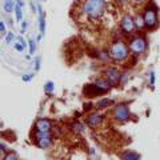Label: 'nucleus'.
Listing matches in <instances>:
<instances>
[{
  "mask_svg": "<svg viewBox=\"0 0 160 160\" xmlns=\"http://www.w3.org/2000/svg\"><path fill=\"white\" fill-rule=\"evenodd\" d=\"M111 0H80V15L91 23H98L107 16Z\"/></svg>",
  "mask_w": 160,
  "mask_h": 160,
  "instance_id": "f257e3e1",
  "label": "nucleus"
},
{
  "mask_svg": "<svg viewBox=\"0 0 160 160\" xmlns=\"http://www.w3.org/2000/svg\"><path fill=\"white\" fill-rule=\"evenodd\" d=\"M108 53H109L111 60H113V62H116V63L127 62L129 55H131L129 48H128V44L122 39H118V40H115V42H112L111 44H109Z\"/></svg>",
  "mask_w": 160,
  "mask_h": 160,
  "instance_id": "f03ea898",
  "label": "nucleus"
},
{
  "mask_svg": "<svg viewBox=\"0 0 160 160\" xmlns=\"http://www.w3.org/2000/svg\"><path fill=\"white\" fill-rule=\"evenodd\" d=\"M143 19H144V24H146V29H152L158 28L159 26V11L156 4H153L152 2H149L143 9Z\"/></svg>",
  "mask_w": 160,
  "mask_h": 160,
  "instance_id": "7ed1b4c3",
  "label": "nucleus"
},
{
  "mask_svg": "<svg viewBox=\"0 0 160 160\" xmlns=\"http://www.w3.org/2000/svg\"><path fill=\"white\" fill-rule=\"evenodd\" d=\"M87 88L91 89V92L87 93V96H96V95H103L108 92L112 88V84L109 83V80L106 78H99L96 79L92 84H87Z\"/></svg>",
  "mask_w": 160,
  "mask_h": 160,
  "instance_id": "20e7f679",
  "label": "nucleus"
},
{
  "mask_svg": "<svg viewBox=\"0 0 160 160\" xmlns=\"http://www.w3.org/2000/svg\"><path fill=\"white\" fill-rule=\"evenodd\" d=\"M128 48L132 55H143L148 48V42L143 35H135L129 39Z\"/></svg>",
  "mask_w": 160,
  "mask_h": 160,
  "instance_id": "39448f33",
  "label": "nucleus"
},
{
  "mask_svg": "<svg viewBox=\"0 0 160 160\" xmlns=\"http://www.w3.org/2000/svg\"><path fill=\"white\" fill-rule=\"evenodd\" d=\"M112 116L118 122H127L131 118V111H129L128 103H119L112 109Z\"/></svg>",
  "mask_w": 160,
  "mask_h": 160,
  "instance_id": "423d86ee",
  "label": "nucleus"
},
{
  "mask_svg": "<svg viewBox=\"0 0 160 160\" xmlns=\"http://www.w3.org/2000/svg\"><path fill=\"white\" fill-rule=\"evenodd\" d=\"M120 29H122L123 33H127V35H131L132 32L136 31V27H135V22H133V18L131 15H123L122 20H120Z\"/></svg>",
  "mask_w": 160,
  "mask_h": 160,
  "instance_id": "0eeeda50",
  "label": "nucleus"
},
{
  "mask_svg": "<svg viewBox=\"0 0 160 160\" xmlns=\"http://www.w3.org/2000/svg\"><path fill=\"white\" fill-rule=\"evenodd\" d=\"M104 78L109 80V83L112 84V87L120 84V78H122V72L119 71L116 67H108L104 71Z\"/></svg>",
  "mask_w": 160,
  "mask_h": 160,
  "instance_id": "6e6552de",
  "label": "nucleus"
},
{
  "mask_svg": "<svg viewBox=\"0 0 160 160\" xmlns=\"http://www.w3.org/2000/svg\"><path fill=\"white\" fill-rule=\"evenodd\" d=\"M52 122L48 119H39L36 120V123H35V129H38V131H44V132H51L52 129Z\"/></svg>",
  "mask_w": 160,
  "mask_h": 160,
  "instance_id": "1a4fd4ad",
  "label": "nucleus"
},
{
  "mask_svg": "<svg viewBox=\"0 0 160 160\" xmlns=\"http://www.w3.org/2000/svg\"><path fill=\"white\" fill-rule=\"evenodd\" d=\"M103 119L104 116L102 113H98V112H95V113H91V115H88V118H87V124L91 128H95V127H98L100 126V124L103 123Z\"/></svg>",
  "mask_w": 160,
  "mask_h": 160,
  "instance_id": "9d476101",
  "label": "nucleus"
},
{
  "mask_svg": "<svg viewBox=\"0 0 160 160\" xmlns=\"http://www.w3.org/2000/svg\"><path fill=\"white\" fill-rule=\"evenodd\" d=\"M38 13H39V29H40V33L44 35L47 24H46V12H44L42 4H38Z\"/></svg>",
  "mask_w": 160,
  "mask_h": 160,
  "instance_id": "9b49d317",
  "label": "nucleus"
},
{
  "mask_svg": "<svg viewBox=\"0 0 160 160\" xmlns=\"http://www.w3.org/2000/svg\"><path fill=\"white\" fill-rule=\"evenodd\" d=\"M36 146L42 149H47L49 146L52 144V135H49L47 138H43V139H39V140H35Z\"/></svg>",
  "mask_w": 160,
  "mask_h": 160,
  "instance_id": "f8f14e48",
  "label": "nucleus"
},
{
  "mask_svg": "<svg viewBox=\"0 0 160 160\" xmlns=\"http://www.w3.org/2000/svg\"><path fill=\"white\" fill-rule=\"evenodd\" d=\"M133 22H135V27H136L138 31H143L146 29V24H144V19L142 13H138L133 16Z\"/></svg>",
  "mask_w": 160,
  "mask_h": 160,
  "instance_id": "ddd939ff",
  "label": "nucleus"
},
{
  "mask_svg": "<svg viewBox=\"0 0 160 160\" xmlns=\"http://www.w3.org/2000/svg\"><path fill=\"white\" fill-rule=\"evenodd\" d=\"M13 8H15V2L13 0H4V4H3L4 12L6 13H12Z\"/></svg>",
  "mask_w": 160,
  "mask_h": 160,
  "instance_id": "4468645a",
  "label": "nucleus"
},
{
  "mask_svg": "<svg viewBox=\"0 0 160 160\" xmlns=\"http://www.w3.org/2000/svg\"><path fill=\"white\" fill-rule=\"evenodd\" d=\"M112 104H113V100L112 99H102V100H99V102L96 103V108L104 109V108H107L109 106H112Z\"/></svg>",
  "mask_w": 160,
  "mask_h": 160,
  "instance_id": "2eb2a0df",
  "label": "nucleus"
},
{
  "mask_svg": "<svg viewBox=\"0 0 160 160\" xmlns=\"http://www.w3.org/2000/svg\"><path fill=\"white\" fill-rule=\"evenodd\" d=\"M122 160H140V155L136 152H126L123 153Z\"/></svg>",
  "mask_w": 160,
  "mask_h": 160,
  "instance_id": "dca6fc26",
  "label": "nucleus"
},
{
  "mask_svg": "<svg viewBox=\"0 0 160 160\" xmlns=\"http://www.w3.org/2000/svg\"><path fill=\"white\" fill-rule=\"evenodd\" d=\"M13 12H15V18H16V22H23V8L15 4V8H13Z\"/></svg>",
  "mask_w": 160,
  "mask_h": 160,
  "instance_id": "f3484780",
  "label": "nucleus"
},
{
  "mask_svg": "<svg viewBox=\"0 0 160 160\" xmlns=\"http://www.w3.org/2000/svg\"><path fill=\"white\" fill-rule=\"evenodd\" d=\"M28 48H29V55H33L36 52V40L35 39H28Z\"/></svg>",
  "mask_w": 160,
  "mask_h": 160,
  "instance_id": "a211bd4d",
  "label": "nucleus"
},
{
  "mask_svg": "<svg viewBox=\"0 0 160 160\" xmlns=\"http://www.w3.org/2000/svg\"><path fill=\"white\" fill-rule=\"evenodd\" d=\"M44 91H46V93H52L55 91V84H53V82L48 80V82L44 84Z\"/></svg>",
  "mask_w": 160,
  "mask_h": 160,
  "instance_id": "6ab92c4d",
  "label": "nucleus"
},
{
  "mask_svg": "<svg viewBox=\"0 0 160 160\" xmlns=\"http://www.w3.org/2000/svg\"><path fill=\"white\" fill-rule=\"evenodd\" d=\"M3 160H19V156H18L16 152H7L4 155Z\"/></svg>",
  "mask_w": 160,
  "mask_h": 160,
  "instance_id": "aec40b11",
  "label": "nucleus"
},
{
  "mask_svg": "<svg viewBox=\"0 0 160 160\" xmlns=\"http://www.w3.org/2000/svg\"><path fill=\"white\" fill-rule=\"evenodd\" d=\"M13 48L16 49L18 52H23V51H24V48H26V47H24L20 42H15V43H13Z\"/></svg>",
  "mask_w": 160,
  "mask_h": 160,
  "instance_id": "412c9836",
  "label": "nucleus"
},
{
  "mask_svg": "<svg viewBox=\"0 0 160 160\" xmlns=\"http://www.w3.org/2000/svg\"><path fill=\"white\" fill-rule=\"evenodd\" d=\"M13 39H15L13 32H7V35H6V43H7V44L12 43V42H13Z\"/></svg>",
  "mask_w": 160,
  "mask_h": 160,
  "instance_id": "4be33fe9",
  "label": "nucleus"
},
{
  "mask_svg": "<svg viewBox=\"0 0 160 160\" xmlns=\"http://www.w3.org/2000/svg\"><path fill=\"white\" fill-rule=\"evenodd\" d=\"M155 80H156V76H155V72H153V71H151V72H149V84H151V87H153Z\"/></svg>",
  "mask_w": 160,
  "mask_h": 160,
  "instance_id": "5701e85b",
  "label": "nucleus"
},
{
  "mask_svg": "<svg viewBox=\"0 0 160 160\" xmlns=\"http://www.w3.org/2000/svg\"><path fill=\"white\" fill-rule=\"evenodd\" d=\"M40 63H42V58H36V60H35V71L40 69Z\"/></svg>",
  "mask_w": 160,
  "mask_h": 160,
  "instance_id": "b1692460",
  "label": "nucleus"
},
{
  "mask_svg": "<svg viewBox=\"0 0 160 160\" xmlns=\"http://www.w3.org/2000/svg\"><path fill=\"white\" fill-rule=\"evenodd\" d=\"M6 28H7V24H6V22H3V20H0V33L6 32Z\"/></svg>",
  "mask_w": 160,
  "mask_h": 160,
  "instance_id": "393cba45",
  "label": "nucleus"
},
{
  "mask_svg": "<svg viewBox=\"0 0 160 160\" xmlns=\"http://www.w3.org/2000/svg\"><path fill=\"white\" fill-rule=\"evenodd\" d=\"M27 28H28V23H27V22H22V29H20V31H22V33L26 32Z\"/></svg>",
  "mask_w": 160,
  "mask_h": 160,
  "instance_id": "a878e982",
  "label": "nucleus"
},
{
  "mask_svg": "<svg viewBox=\"0 0 160 160\" xmlns=\"http://www.w3.org/2000/svg\"><path fill=\"white\" fill-rule=\"evenodd\" d=\"M33 78V75L32 73H28V75H23V80H24V82H29V80H31Z\"/></svg>",
  "mask_w": 160,
  "mask_h": 160,
  "instance_id": "bb28decb",
  "label": "nucleus"
},
{
  "mask_svg": "<svg viewBox=\"0 0 160 160\" xmlns=\"http://www.w3.org/2000/svg\"><path fill=\"white\" fill-rule=\"evenodd\" d=\"M132 3H135L136 6H140V4H144V3H147L148 0H131Z\"/></svg>",
  "mask_w": 160,
  "mask_h": 160,
  "instance_id": "cd10ccee",
  "label": "nucleus"
},
{
  "mask_svg": "<svg viewBox=\"0 0 160 160\" xmlns=\"http://www.w3.org/2000/svg\"><path fill=\"white\" fill-rule=\"evenodd\" d=\"M18 42L22 43L24 47H27V42H26V40H24V38H23V36H19V38H18Z\"/></svg>",
  "mask_w": 160,
  "mask_h": 160,
  "instance_id": "c85d7f7f",
  "label": "nucleus"
},
{
  "mask_svg": "<svg viewBox=\"0 0 160 160\" xmlns=\"http://www.w3.org/2000/svg\"><path fill=\"white\" fill-rule=\"evenodd\" d=\"M15 4H18V6H20L22 8H24V7H26V4H24V2H23V0H16V2H15Z\"/></svg>",
  "mask_w": 160,
  "mask_h": 160,
  "instance_id": "c756f323",
  "label": "nucleus"
},
{
  "mask_svg": "<svg viewBox=\"0 0 160 160\" xmlns=\"http://www.w3.org/2000/svg\"><path fill=\"white\" fill-rule=\"evenodd\" d=\"M116 2L119 3V4H122V6H126V4H128L131 0H116Z\"/></svg>",
  "mask_w": 160,
  "mask_h": 160,
  "instance_id": "7c9ffc66",
  "label": "nucleus"
},
{
  "mask_svg": "<svg viewBox=\"0 0 160 160\" xmlns=\"http://www.w3.org/2000/svg\"><path fill=\"white\" fill-rule=\"evenodd\" d=\"M29 6H31V9H32V12H33V13H36V12H38V9H36V6H35L33 3H31V4H29Z\"/></svg>",
  "mask_w": 160,
  "mask_h": 160,
  "instance_id": "2f4dec72",
  "label": "nucleus"
},
{
  "mask_svg": "<svg viewBox=\"0 0 160 160\" xmlns=\"http://www.w3.org/2000/svg\"><path fill=\"white\" fill-rule=\"evenodd\" d=\"M39 2H42V0H39Z\"/></svg>",
  "mask_w": 160,
  "mask_h": 160,
  "instance_id": "473e14b6",
  "label": "nucleus"
}]
</instances>
